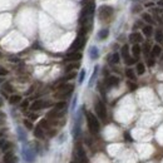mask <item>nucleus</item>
<instances>
[{
  "label": "nucleus",
  "mask_w": 163,
  "mask_h": 163,
  "mask_svg": "<svg viewBox=\"0 0 163 163\" xmlns=\"http://www.w3.org/2000/svg\"><path fill=\"white\" fill-rule=\"evenodd\" d=\"M80 59H82V53L79 52H70L65 57V60H69V62H77V60H80Z\"/></svg>",
  "instance_id": "nucleus-8"
},
{
  "label": "nucleus",
  "mask_w": 163,
  "mask_h": 163,
  "mask_svg": "<svg viewBox=\"0 0 163 163\" xmlns=\"http://www.w3.org/2000/svg\"><path fill=\"white\" fill-rule=\"evenodd\" d=\"M142 10V8L139 6V5H134L133 8H132V11L133 13H138V11H141Z\"/></svg>",
  "instance_id": "nucleus-39"
},
{
  "label": "nucleus",
  "mask_w": 163,
  "mask_h": 163,
  "mask_svg": "<svg viewBox=\"0 0 163 163\" xmlns=\"http://www.w3.org/2000/svg\"><path fill=\"white\" fill-rule=\"evenodd\" d=\"M97 73H98V67H95V68H94V72H93V74H92V78H90V80H89V87H92V85H93V82L95 80Z\"/></svg>",
  "instance_id": "nucleus-26"
},
{
  "label": "nucleus",
  "mask_w": 163,
  "mask_h": 163,
  "mask_svg": "<svg viewBox=\"0 0 163 163\" xmlns=\"http://www.w3.org/2000/svg\"><path fill=\"white\" fill-rule=\"evenodd\" d=\"M94 108H95V113H97L98 117L104 120L107 118V109H105V105H104L103 102H102L100 99H97L95 104H94Z\"/></svg>",
  "instance_id": "nucleus-4"
},
{
  "label": "nucleus",
  "mask_w": 163,
  "mask_h": 163,
  "mask_svg": "<svg viewBox=\"0 0 163 163\" xmlns=\"http://www.w3.org/2000/svg\"><path fill=\"white\" fill-rule=\"evenodd\" d=\"M142 31H143V35H146L147 38L148 36H151L153 34V26L151 24H147V25H144L142 28Z\"/></svg>",
  "instance_id": "nucleus-13"
},
{
  "label": "nucleus",
  "mask_w": 163,
  "mask_h": 163,
  "mask_svg": "<svg viewBox=\"0 0 163 163\" xmlns=\"http://www.w3.org/2000/svg\"><path fill=\"white\" fill-rule=\"evenodd\" d=\"M74 90L73 84H60L58 85V93L55 94V98H64L68 97L69 94H72V92Z\"/></svg>",
  "instance_id": "nucleus-2"
},
{
  "label": "nucleus",
  "mask_w": 163,
  "mask_h": 163,
  "mask_svg": "<svg viewBox=\"0 0 163 163\" xmlns=\"http://www.w3.org/2000/svg\"><path fill=\"white\" fill-rule=\"evenodd\" d=\"M146 6H147V8H152V6H153V1L147 3V4H146Z\"/></svg>",
  "instance_id": "nucleus-47"
},
{
  "label": "nucleus",
  "mask_w": 163,
  "mask_h": 163,
  "mask_svg": "<svg viewBox=\"0 0 163 163\" xmlns=\"http://www.w3.org/2000/svg\"><path fill=\"white\" fill-rule=\"evenodd\" d=\"M5 143H6L5 139H4V138H0V148H3V147H4V144H5Z\"/></svg>",
  "instance_id": "nucleus-43"
},
{
  "label": "nucleus",
  "mask_w": 163,
  "mask_h": 163,
  "mask_svg": "<svg viewBox=\"0 0 163 163\" xmlns=\"http://www.w3.org/2000/svg\"><path fill=\"white\" fill-rule=\"evenodd\" d=\"M23 157H24V159L26 163H33L35 161V152L34 149H31L30 147L25 146L23 148Z\"/></svg>",
  "instance_id": "nucleus-5"
},
{
  "label": "nucleus",
  "mask_w": 163,
  "mask_h": 163,
  "mask_svg": "<svg viewBox=\"0 0 163 163\" xmlns=\"http://www.w3.org/2000/svg\"><path fill=\"white\" fill-rule=\"evenodd\" d=\"M142 19L143 21H146L147 24H153V19H152V16H151V14H148V13H143L142 14Z\"/></svg>",
  "instance_id": "nucleus-20"
},
{
  "label": "nucleus",
  "mask_w": 163,
  "mask_h": 163,
  "mask_svg": "<svg viewBox=\"0 0 163 163\" xmlns=\"http://www.w3.org/2000/svg\"><path fill=\"white\" fill-rule=\"evenodd\" d=\"M84 77H85V70H80V74H79L78 82H79V83H83V80H84Z\"/></svg>",
  "instance_id": "nucleus-33"
},
{
  "label": "nucleus",
  "mask_w": 163,
  "mask_h": 163,
  "mask_svg": "<svg viewBox=\"0 0 163 163\" xmlns=\"http://www.w3.org/2000/svg\"><path fill=\"white\" fill-rule=\"evenodd\" d=\"M3 89H5V90L9 92V93H11V92H13V87L10 85V83H5V84L3 85Z\"/></svg>",
  "instance_id": "nucleus-30"
},
{
  "label": "nucleus",
  "mask_w": 163,
  "mask_h": 163,
  "mask_svg": "<svg viewBox=\"0 0 163 163\" xmlns=\"http://www.w3.org/2000/svg\"><path fill=\"white\" fill-rule=\"evenodd\" d=\"M141 52H142V49H141V45H138V43H136V44H134V45L132 46V54H133V57H134V58L139 57Z\"/></svg>",
  "instance_id": "nucleus-15"
},
{
  "label": "nucleus",
  "mask_w": 163,
  "mask_h": 163,
  "mask_svg": "<svg viewBox=\"0 0 163 163\" xmlns=\"http://www.w3.org/2000/svg\"><path fill=\"white\" fill-rule=\"evenodd\" d=\"M87 122H88V128L93 134H97L100 129V124L99 120L97 119V117L90 112H87Z\"/></svg>",
  "instance_id": "nucleus-1"
},
{
  "label": "nucleus",
  "mask_w": 163,
  "mask_h": 163,
  "mask_svg": "<svg viewBox=\"0 0 163 163\" xmlns=\"http://www.w3.org/2000/svg\"><path fill=\"white\" fill-rule=\"evenodd\" d=\"M154 63H156V60H154V58H153V57H151L149 59H148V67H153Z\"/></svg>",
  "instance_id": "nucleus-37"
},
{
  "label": "nucleus",
  "mask_w": 163,
  "mask_h": 163,
  "mask_svg": "<svg viewBox=\"0 0 163 163\" xmlns=\"http://www.w3.org/2000/svg\"><path fill=\"white\" fill-rule=\"evenodd\" d=\"M162 18H163V15H162Z\"/></svg>",
  "instance_id": "nucleus-50"
},
{
  "label": "nucleus",
  "mask_w": 163,
  "mask_h": 163,
  "mask_svg": "<svg viewBox=\"0 0 163 163\" xmlns=\"http://www.w3.org/2000/svg\"><path fill=\"white\" fill-rule=\"evenodd\" d=\"M154 39H156L157 43H163V31L161 29L156 30V33H154Z\"/></svg>",
  "instance_id": "nucleus-17"
},
{
  "label": "nucleus",
  "mask_w": 163,
  "mask_h": 163,
  "mask_svg": "<svg viewBox=\"0 0 163 163\" xmlns=\"http://www.w3.org/2000/svg\"><path fill=\"white\" fill-rule=\"evenodd\" d=\"M125 60V64H127V65H132V64H134V63H136V59H134V58H127V59H124Z\"/></svg>",
  "instance_id": "nucleus-35"
},
{
  "label": "nucleus",
  "mask_w": 163,
  "mask_h": 163,
  "mask_svg": "<svg viewBox=\"0 0 163 163\" xmlns=\"http://www.w3.org/2000/svg\"><path fill=\"white\" fill-rule=\"evenodd\" d=\"M151 50H152V48H151V45H149V44H148V43H147V44H144V46H143V52H144V54L147 55L148 53L151 52Z\"/></svg>",
  "instance_id": "nucleus-31"
},
{
  "label": "nucleus",
  "mask_w": 163,
  "mask_h": 163,
  "mask_svg": "<svg viewBox=\"0 0 163 163\" xmlns=\"http://www.w3.org/2000/svg\"><path fill=\"white\" fill-rule=\"evenodd\" d=\"M75 75H77V73H75V72H69V74H68V75L63 78V80H70V79L75 78Z\"/></svg>",
  "instance_id": "nucleus-29"
},
{
  "label": "nucleus",
  "mask_w": 163,
  "mask_h": 163,
  "mask_svg": "<svg viewBox=\"0 0 163 163\" xmlns=\"http://www.w3.org/2000/svg\"><path fill=\"white\" fill-rule=\"evenodd\" d=\"M108 35H109V30L107 29V28H103V29H100L99 33H98V39L104 40V39L108 38Z\"/></svg>",
  "instance_id": "nucleus-14"
},
{
  "label": "nucleus",
  "mask_w": 163,
  "mask_h": 163,
  "mask_svg": "<svg viewBox=\"0 0 163 163\" xmlns=\"http://www.w3.org/2000/svg\"><path fill=\"white\" fill-rule=\"evenodd\" d=\"M120 54H122V57H123L124 59L129 58V48H128V45H123V46H122Z\"/></svg>",
  "instance_id": "nucleus-21"
},
{
  "label": "nucleus",
  "mask_w": 163,
  "mask_h": 163,
  "mask_svg": "<svg viewBox=\"0 0 163 163\" xmlns=\"http://www.w3.org/2000/svg\"><path fill=\"white\" fill-rule=\"evenodd\" d=\"M125 75H127L128 79H130V80H136V73H134L133 69H125Z\"/></svg>",
  "instance_id": "nucleus-18"
},
{
  "label": "nucleus",
  "mask_w": 163,
  "mask_h": 163,
  "mask_svg": "<svg viewBox=\"0 0 163 163\" xmlns=\"http://www.w3.org/2000/svg\"><path fill=\"white\" fill-rule=\"evenodd\" d=\"M34 136L36 138H43L44 137V129L40 127V125H38L36 128H34Z\"/></svg>",
  "instance_id": "nucleus-16"
},
{
  "label": "nucleus",
  "mask_w": 163,
  "mask_h": 163,
  "mask_svg": "<svg viewBox=\"0 0 163 163\" xmlns=\"http://www.w3.org/2000/svg\"><path fill=\"white\" fill-rule=\"evenodd\" d=\"M118 83H119V78L118 77H114V75H110L107 78V80H105V84L108 88L110 87H114V85H118Z\"/></svg>",
  "instance_id": "nucleus-10"
},
{
  "label": "nucleus",
  "mask_w": 163,
  "mask_h": 163,
  "mask_svg": "<svg viewBox=\"0 0 163 163\" xmlns=\"http://www.w3.org/2000/svg\"><path fill=\"white\" fill-rule=\"evenodd\" d=\"M119 59H120V57H119V54L118 53H113L109 57V62L112 63V64H118L119 63Z\"/></svg>",
  "instance_id": "nucleus-19"
},
{
  "label": "nucleus",
  "mask_w": 163,
  "mask_h": 163,
  "mask_svg": "<svg viewBox=\"0 0 163 163\" xmlns=\"http://www.w3.org/2000/svg\"><path fill=\"white\" fill-rule=\"evenodd\" d=\"M13 157H14L13 152H6V153H5V156H4V162L9 161V159H10V158H13Z\"/></svg>",
  "instance_id": "nucleus-32"
},
{
  "label": "nucleus",
  "mask_w": 163,
  "mask_h": 163,
  "mask_svg": "<svg viewBox=\"0 0 163 163\" xmlns=\"http://www.w3.org/2000/svg\"><path fill=\"white\" fill-rule=\"evenodd\" d=\"M18 134H19V139H20V141H25V139H26V134L23 132L21 128H18Z\"/></svg>",
  "instance_id": "nucleus-27"
},
{
  "label": "nucleus",
  "mask_w": 163,
  "mask_h": 163,
  "mask_svg": "<svg viewBox=\"0 0 163 163\" xmlns=\"http://www.w3.org/2000/svg\"><path fill=\"white\" fill-rule=\"evenodd\" d=\"M70 163H75V162H70Z\"/></svg>",
  "instance_id": "nucleus-49"
},
{
  "label": "nucleus",
  "mask_w": 163,
  "mask_h": 163,
  "mask_svg": "<svg viewBox=\"0 0 163 163\" xmlns=\"http://www.w3.org/2000/svg\"><path fill=\"white\" fill-rule=\"evenodd\" d=\"M15 161H16V158H15V157H13V158H10V159H9V161L4 162V163H15Z\"/></svg>",
  "instance_id": "nucleus-45"
},
{
  "label": "nucleus",
  "mask_w": 163,
  "mask_h": 163,
  "mask_svg": "<svg viewBox=\"0 0 163 163\" xmlns=\"http://www.w3.org/2000/svg\"><path fill=\"white\" fill-rule=\"evenodd\" d=\"M1 136H3V133H1V132H0V138H1Z\"/></svg>",
  "instance_id": "nucleus-48"
},
{
  "label": "nucleus",
  "mask_w": 163,
  "mask_h": 163,
  "mask_svg": "<svg viewBox=\"0 0 163 163\" xmlns=\"http://www.w3.org/2000/svg\"><path fill=\"white\" fill-rule=\"evenodd\" d=\"M162 54V48H161V45H153L152 46V50H151V55L153 58H157V57H159V55Z\"/></svg>",
  "instance_id": "nucleus-11"
},
{
  "label": "nucleus",
  "mask_w": 163,
  "mask_h": 163,
  "mask_svg": "<svg viewBox=\"0 0 163 163\" xmlns=\"http://www.w3.org/2000/svg\"><path fill=\"white\" fill-rule=\"evenodd\" d=\"M21 100V97L20 95H11L10 98H9V102H10L11 104H16V103H19V102Z\"/></svg>",
  "instance_id": "nucleus-23"
},
{
  "label": "nucleus",
  "mask_w": 163,
  "mask_h": 163,
  "mask_svg": "<svg viewBox=\"0 0 163 163\" xmlns=\"http://www.w3.org/2000/svg\"><path fill=\"white\" fill-rule=\"evenodd\" d=\"M128 85H129V89H130V90L137 89V85L134 84V83H132V82H129V83H128Z\"/></svg>",
  "instance_id": "nucleus-40"
},
{
  "label": "nucleus",
  "mask_w": 163,
  "mask_h": 163,
  "mask_svg": "<svg viewBox=\"0 0 163 163\" xmlns=\"http://www.w3.org/2000/svg\"><path fill=\"white\" fill-rule=\"evenodd\" d=\"M124 138H125V141H128V142H132V141H133L132 137H130V134H129L128 132L124 133Z\"/></svg>",
  "instance_id": "nucleus-38"
},
{
  "label": "nucleus",
  "mask_w": 163,
  "mask_h": 163,
  "mask_svg": "<svg viewBox=\"0 0 163 163\" xmlns=\"http://www.w3.org/2000/svg\"><path fill=\"white\" fill-rule=\"evenodd\" d=\"M77 159L79 163H89V159H88V157L85 154L84 148H83L80 144L77 146Z\"/></svg>",
  "instance_id": "nucleus-6"
},
{
  "label": "nucleus",
  "mask_w": 163,
  "mask_h": 163,
  "mask_svg": "<svg viewBox=\"0 0 163 163\" xmlns=\"http://www.w3.org/2000/svg\"><path fill=\"white\" fill-rule=\"evenodd\" d=\"M89 57H90L92 60L98 59V57H99V50H98L97 46H92V48L89 49Z\"/></svg>",
  "instance_id": "nucleus-12"
},
{
  "label": "nucleus",
  "mask_w": 163,
  "mask_h": 163,
  "mask_svg": "<svg viewBox=\"0 0 163 163\" xmlns=\"http://www.w3.org/2000/svg\"><path fill=\"white\" fill-rule=\"evenodd\" d=\"M78 67H79L78 63H72V64H69V65H67V67H65V72L69 73V72H72L73 69H77Z\"/></svg>",
  "instance_id": "nucleus-24"
},
{
  "label": "nucleus",
  "mask_w": 163,
  "mask_h": 163,
  "mask_svg": "<svg viewBox=\"0 0 163 163\" xmlns=\"http://www.w3.org/2000/svg\"><path fill=\"white\" fill-rule=\"evenodd\" d=\"M39 125H40L41 128H44V129H48L49 128V122L46 119H41L40 123H39Z\"/></svg>",
  "instance_id": "nucleus-28"
},
{
  "label": "nucleus",
  "mask_w": 163,
  "mask_h": 163,
  "mask_svg": "<svg viewBox=\"0 0 163 163\" xmlns=\"http://www.w3.org/2000/svg\"><path fill=\"white\" fill-rule=\"evenodd\" d=\"M153 1H154V0H153Z\"/></svg>",
  "instance_id": "nucleus-51"
},
{
  "label": "nucleus",
  "mask_w": 163,
  "mask_h": 163,
  "mask_svg": "<svg viewBox=\"0 0 163 163\" xmlns=\"http://www.w3.org/2000/svg\"><path fill=\"white\" fill-rule=\"evenodd\" d=\"M28 105H29V102H28V100L21 102V108H23V109H26V108H28Z\"/></svg>",
  "instance_id": "nucleus-41"
},
{
  "label": "nucleus",
  "mask_w": 163,
  "mask_h": 163,
  "mask_svg": "<svg viewBox=\"0 0 163 163\" xmlns=\"http://www.w3.org/2000/svg\"><path fill=\"white\" fill-rule=\"evenodd\" d=\"M129 40L130 41H132V43H134V44H136V43H142V41H143V35L142 34H139V33L137 31H133L132 33V34H130L129 35Z\"/></svg>",
  "instance_id": "nucleus-9"
},
{
  "label": "nucleus",
  "mask_w": 163,
  "mask_h": 163,
  "mask_svg": "<svg viewBox=\"0 0 163 163\" xmlns=\"http://www.w3.org/2000/svg\"><path fill=\"white\" fill-rule=\"evenodd\" d=\"M65 102H58L57 104L54 105V109H57V110H64V108H65Z\"/></svg>",
  "instance_id": "nucleus-25"
},
{
  "label": "nucleus",
  "mask_w": 163,
  "mask_h": 163,
  "mask_svg": "<svg viewBox=\"0 0 163 163\" xmlns=\"http://www.w3.org/2000/svg\"><path fill=\"white\" fill-rule=\"evenodd\" d=\"M10 148H11V143H10V142H6L5 144H4V147L1 148V149H3L4 152H8L9 149H10Z\"/></svg>",
  "instance_id": "nucleus-34"
},
{
  "label": "nucleus",
  "mask_w": 163,
  "mask_h": 163,
  "mask_svg": "<svg viewBox=\"0 0 163 163\" xmlns=\"http://www.w3.org/2000/svg\"><path fill=\"white\" fill-rule=\"evenodd\" d=\"M49 105H50L49 102H43L41 99H38V100H35L34 103L30 105V109H31L33 112H35V110L43 109V108H45V107H49Z\"/></svg>",
  "instance_id": "nucleus-7"
},
{
  "label": "nucleus",
  "mask_w": 163,
  "mask_h": 163,
  "mask_svg": "<svg viewBox=\"0 0 163 163\" xmlns=\"http://www.w3.org/2000/svg\"><path fill=\"white\" fill-rule=\"evenodd\" d=\"M114 13V9L109 6V5H103L98 9V18L100 20H105V19H109V18L113 15Z\"/></svg>",
  "instance_id": "nucleus-3"
},
{
  "label": "nucleus",
  "mask_w": 163,
  "mask_h": 163,
  "mask_svg": "<svg viewBox=\"0 0 163 163\" xmlns=\"http://www.w3.org/2000/svg\"><path fill=\"white\" fill-rule=\"evenodd\" d=\"M144 72H146V67H144L143 63H137V74L138 75H143Z\"/></svg>",
  "instance_id": "nucleus-22"
},
{
  "label": "nucleus",
  "mask_w": 163,
  "mask_h": 163,
  "mask_svg": "<svg viewBox=\"0 0 163 163\" xmlns=\"http://www.w3.org/2000/svg\"><path fill=\"white\" fill-rule=\"evenodd\" d=\"M36 118H38V114H35V113H31V114H30V119H31V120H35Z\"/></svg>",
  "instance_id": "nucleus-44"
},
{
  "label": "nucleus",
  "mask_w": 163,
  "mask_h": 163,
  "mask_svg": "<svg viewBox=\"0 0 163 163\" xmlns=\"http://www.w3.org/2000/svg\"><path fill=\"white\" fill-rule=\"evenodd\" d=\"M24 125L28 128V129H33V123L30 122V120H28V119H25L24 120Z\"/></svg>",
  "instance_id": "nucleus-36"
},
{
  "label": "nucleus",
  "mask_w": 163,
  "mask_h": 163,
  "mask_svg": "<svg viewBox=\"0 0 163 163\" xmlns=\"http://www.w3.org/2000/svg\"><path fill=\"white\" fill-rule=\"evenodd\" d=\"M6 74H8V70H6V69L0 68V75H6Z\"/></svg>",
  "instance_id": "nucleus-42"
},
{
  "label": "nucleus",
  "mask_w": 163,
  "mask_h": 163,
  "mask_svg": "<svg viewBox=\"0 0 163 163\" xmlns=\"http://www.w3.org/2000/svg\"><path fill=\"white\" fill-rule=\"evenodd\" d=\"M157 5H159L161 8H163V0H158V1H157Z\"/></svg>",
  "instance_id": "nucleus-46"
}]
</instances>
